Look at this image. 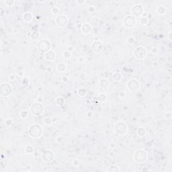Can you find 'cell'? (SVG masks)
Segmentation results:
<instances>
[{"mask_svg": "<svg viewBox=\"0 0 172 172\" xmlns=\"http://www.w3.org/2000/svg\"><path fill=\"white\" fill-rule=\"evenodd\" d=\"M114 131L118 135H125L128 131V126L125 122L118 121L114 125Z\"/></svg>", "mask_w": 172, "mask_h": 172, "instance_id": "5b68a950", "label": "cell"}, {"mask_svg": "<svg viewBox=\"0 0 172 172\" xmlns=\"http://www.w3.org/2000/svg\"><path fill=\"white\" fill-rule=\"evenodd\" d=\"M61 81H62V82H63V83H67V82H68V81H69V78H68L67 76L66 75L62 76L61 77Z\"/></svg>", "mask_w": 172, "mask_h": 172, "instance_id": "bcb514c9", "label": "cell"}, {"mask_svg": "<svg viewBox=\"0 0 172 172\" xmlns=\"http://www.w3.org/2000/svg\"><path fill=\"white\" fill-rule=\"evenodd\" d=\"M85 3H86V1H83V0H77L76 1V4L79 5H82Z\"/></svg>", "mask_w": 172, "mask_h": 172, "instance_id": "681fc988", "label": "cell"}, {"mask_svg": "<svg viewBox=\"0 0 172 172\" xmlns=\"http://www.w3.org/2000/svg\"><path fill=\"white\" fill-rule=\"evenodd\" d=\"M153 154H154L155 159H157V160L161 159L162 157H163V153H162V152L159 151H154Z\"/></svg>", "mask_w": 172, "mask_h": 172, "instance_id": "83f0119b", "label": "cell"}, {"mask_svg": "<svg viewBox=\"0 0 172 172\" xmlns=\"http://www.w3.org/2000/svg\"><path fill=\"white\" fill-rule=\"evenodd\" d=\"M22 19L26 22H30L33 20V14L30 11H26L22 15Z\"/></svg>", "mask_w": 172, "mask_h": 172, "instance_id": "e0dca14e", "label": "cell"}, {"mask_svg": "<svg viewBox=\"0 0 172 172\" xmlns=\"http://www.w3.org/2000/svg\"><path fill=\"white\" fill-rule=\"evenodd\" d=\"M147 134V131L145 128L143 127H138L137 129V135L140 137H145Z\"/></svg>", "mask_w": 172, "mask_h": 172, "instance_id": "44dd1931", "label": "cell"}, {"mask_svg": "<svg viewBox=\"0 0 172 172\" xmlns=\"http://www.w3.org/2000/svg\"><path fill=\"white\" fill-rule=\"evenodd\" d=\"M44 123H45V125L49 127V126H51V124H52V118H45V120H44Z\"/></svg>", "mask_w": 172, "mask_h": 172, "instance_id": "836d02e7", "label": "cell"}, {"mask_svg": "<svg viewBox=\"0 0 172 172\" xmlns=\"http://www.w3.org/2000/svg\"><path fill=\"white\" fill-rule=\"evenodd\" d=\"M135 39L133 38V37H128V38H127V42L129 44V45H133L134 43H135Z\"/></svg>", "mask_w": 172, "mask_h": 172, "instance_id": "b9f144b4", "label": "cell"}, {"mask_svg": "<svg viewBox=\"0 0 172 172\" xmlns=\"http://www.w3.org/2000/svg\"><path fill=\"white\" fill-rule=\"evenodd\" d=\"M52 47V45L51 42L46 38H42L41 40H39L37 44L38 51L43 54L51 50Z\"/></svg>", "mask_w": 172, "mask_h": 172, "instance_id": "3957f363", "label": "cell"}, {"mask_svg": "<svg viewBox=\"0 0 172 172\" xmlns=\"http://www.w3.org/2000/svg\"><path fill=\"white\" fill-rule=\"evenodd\" d=\"M55 101L58 106H63L65 104V99L62 96L56 97L55 100Z\"/></svg>", "mask_w": 172, "mask_h": 172, "instance_id": "ffe728a7", "label": "cell"}, {"mask_svg": "<svg viewBox=\"0 0 172 172\" xmlns=\"http://www.w3.org/2000/svg\"><path fill=\"white\" fill-rule=\"evenodd\" d=\"M13 88L8 83H1L0 84V94L3 97H8L12 93Z\"/></svg>", "mask_w": 172, "mask_h": 172, "instance_id": "8992f818", "label": "cell"}, {"mask_svg": "<svg viewBox=\"0 0 172 172\" xmlns=\"http://www.w3.org/2000/svg\"><path fill=\"white\" fill-rule=\"evenodd\" d=\"M167 36H168V40L170 41V42H172V32L170 31V32H169V33H168V34H167Z\"/></svg>", "mask_w": 172, "mask_h": 172, "instance_id": "f5cc1de1", "label": "cell"}, {"mask_svg": "<svg viewBox=\"0 0 172 172\" xmlns=\"http://www.w3.org/2000/svg\"><path fill=\"white\" fill-rule=\"evenodd\" d=\"M82 25H83V24H82L81 22H77V23L75 24L76 28H77V30H81Z\"/></svg>", "mask_w": 172, "mask_h": 172, "instance_id": "7dc6e473", "label": "cell"}, {"mask_svg": "<svg viewBox=\"0 0 172 172\" xmlns=\"http://www.w3.org/2000/svg\"><path fill=\"white\" fill-rule=\"evenodd\" d=\"M16 76L15 75H14V74H11L9 75L8 77V79H9V80L10 81H15V79H16Z\"/></svg>", "mask_w": 172, "mask_h": 172, "instance_id": "ee69618b", "label": "cell"}, {"mask_svg": "<svg viewBox=\"0 0 172 172\" xmlns=\"http://www.w3.org/2000/svg\"><path fill=\"white\" fill-rule=\"evenodd\" d=\"M28 116V112L26 111V110H22L20 112V116L22 117V118H27Z\"/></svg>", "mask_w": 172, "mask_h": 172, "instance_id": "f35d334b", "label": "cell"}, {"mask_svg": "<svg viewBox=\"0 0 172 172\" xmlns=\"http://www.w3.org/2000/svg\"><path fill=\"white\" fill-rule=\"evenodd\" d=\"M108 172H120L121 170L116 165H112L108 169Z\"/></svg>", "mask_w": 172, "mask_h": 172, "instance_id": "4316f807", "label": "cell"}, {"mask_svg": "<svg viewBox=\"0 0 172 172\" xmlns=\"http://www.w3.org/2000/svg\"><path fill=\"white\" fill-rule=\"evenodd\" d=\"M156 11H157V13L159 15H165L167 13V8L164 5H159V6L157 7Z\"/></svg>", "mask_w": 172, "mask_h": 172, "instance_id": "d6986e66", "label": "cell"}, {"mask_svg": "<svg viewBox=\"0 0 172 172\" xmlns=\"http://www.w3.org/2000/svg\"><path fill=\"white\" fill-rule=\"evenodd\" d=\"M62 55H63L64 59H69L71 57V56H72V52L68 51H65L63 52Z\"/></svg>", "mask_w": 172, "mask_h": 172, "instance_id": "f546056e", "label": "cell"}, {"mask_svg": "<svg viewBox=\"0 0 172 172\" xmlns=\"http://www.w3.org/2000/svg\"><path fill=\"white\" fill-rule=\"evenodd\" d=\"M131 11L133 16L140 17L144 12V7L140 4H136L132 6Z\"/></svg>", "mask_w": 172, "mask_h": 172, "instance_id": "7c38bea8", "label": "cell"}, {"mask_svg": "<svg viewBox=\"0 0 172 172\" xmlns=\"http://www.w3.org/2000/svg\"><path fill=\"white\" fill-rule=\"evenodd\" d=\"M56 67L57 71H59V72H60V73H64L66 71V69H67V66H66L65 63H62V62L58 63L56 65Z\"/></svg>", "mask_w": 172, "mask_h": 172, "instance_id": "603a6c76", "label": "cell"}, {"mask_svg": "<svg viewBox=\"0 0 172 172\" xmlns=\"http://www.w3.org/2000/svg\"><path fill=\"white\" fill-rule=\"evenodd\" d=\"M142 172H149L150 171V169H147V168H145V167H144V168H142L141 170Z\"/></svg>", "mask_w": 172, "mask_h": 172, "instance_id": "11a10c76", "label": "cell"}, {"mask_svg": "<svg viewBox=\"0 0 172 172\" xmlns=\"http://www.w3.org/2000/svg\"><path fill=\"white\" fill-rule=\"evenodd\" d=\"M133 159L138 164L145 163L148 159V153L145 149H138L133 153Z\"/></svg>", "mask_w": 172, "mask_h": 172, "instance_id": "7a4b0ae2", "label": "cell"}, {"mask_svg": "<svg viewBox=\"0 0 172 172\" xmlns=\"http://www.w3.org/2000/svg\"><path fill=\"white\" fill-rule=\"evenodd\" d=\"M139 23L143 26L147 25V24L149 23V19L147 17H141L140 19H139Z\"/></svg>", "mask_w": 172, "mask_h": 172, "instance_id": "f1b7e54d", "label": "cell"}, {"mask_svg": "<svg viewBox=\"0 0 172 172\" xmlns=\"http://www.w3.org/2000/svg\"><path fill=\"white\" fill-rule=\"evenodd\" d=\"M41 37V33L38 30L33 31L30 34V38L34 41H36L40 39Z\"/></svg>", "mask_w": 172, "mask_h": 172, "instance_id": "7402d4cb", "label": "cell"}, {"mask_svg": "<svg viewBox=\"0 0 172 172\" xmlns=\"http://www.w3.org/2000/svg\"><path fill=\"white\" fill-rule=\"evenodd\" d=\"M28 135L32 138L34 139L39 138L43 135V128L40 124H32L28 128Z\"/></svg>", "mask_w": 172, "mask_h": 172, "instance_id": "6da1fadb", "label": "cell"}, {"mask_svg": "<svg viewBox=\"0 0 172 172\" xmlns=\"http://www.w3.org/2000/svg\"><path fill=\"white\" fill-rule=\"evenodd\" d=\"M164 118L167 120H170L172 118V114L171 112H166L164 114Z\"/></svg>", "mask_w": 172, "mask_h": 172, "instance_id": "d590c367", "label": "cell"}, {"mask_svg": "<svg viewBox=\"0 0 172 172\" xmlns=\"http://www.w3.org/2000/svg\"><path fill=\"white\" fill-rule=\"evenodd\" d=\"M127 88L130 91H136L140 88V82L135 78H132L127 82Z\"/></svg>", "mask_w": 172, "mask_h": 172, "instance_id": "8fae6325", "label": "cell"}, {"mask_svg": "<svg viewBox=\"0 0 172 172\" xmlns=\"http://www.w3.org/2000/svg\"><path fill=\"white\" fill-rule=\"evenodd\" d=\"M77 93L79 97H85L87 95V90L84 87H80L77 90Z\"/></svg>", "mask_w": 172, "mask_h": 172, "instance_id": "d4e9b609", "label": "cell"}, {"mask_svg": "<svg viewBox=\"0 0 172 172\" xmlns=\"http://www.w3.org/2000/svg\"><path fill=\"white\" fill-rule=\"evenodd\" d=\"M5 125H6L7 127H11L12 126V124H13V120H12V119H11V118H7V119L5 120Z\"/></svg>", "mask_w": 172, "mask_h": 172, "instance_id": "8d00e7d4", "label": "cell"}, {"mask_svg": "<svg viewBox=\"0 0 172 172\" xmlns=\"http://www.w3.org/2000/svg\"><path fill=\"white\" fill-rule=\"evenodd\" d=\"M34 147L32 145H27L25 147V149H24V151H25L26 154L27 155H32L34 153Z\"/></svg>", "mask_w": 172, "mask_h": 172, "instance_id": "cb8c5ba5", "label": "cell"}, {"mask_svg": "<svg viewBox=\"0 0 172 172\" xmlns=\"http://www.w3.org/2000/svg\"><path fill=\"white\" fill-rule=\"evenodd\" d=\"M99 86L102 89H106L110 86V81L106 78H102L99 81Z\"/></svg>", "mask_w": 172, "mask_h": 172, "instance_id": "2e32d148", "label": "cell"}, {"mask_svg": "<svg viewBox=\"0 0 172 172\" xmlns=\"http://www.w3.org/2000/svg\"><path fill=\"white\" fill-rule=\"evenodd\" d=\"M97 100L100 101V102H101V103L106 102L107 101V100H108L107 95L105 93H100L97 96Z\"/></svg>", "mask_w": 172, "mask_h": 172, "instance_id": "484cf974", "label": "cell"}, {"mask_svg": "<svg viewBox=\"0 0 172 172\" xmlns=\"http://www.w3.org/2000/svg\"><path fill=\"white\" fill-rule=\"evenodd\" d=\"M24 71H20L17 73V76L19 77H22V78H23V77H24Z\"/></svg>", "mask_w": 172, "mask_h": 172, "instance_id": "c3c4849f", "label": "cell"}, {"mask_svg": "<svg viewBox=\"0 0 172 172\" xmlns=\"http://www.w3.org/2000/svg\"><path fill=\"white\" fill-rule=\"evenodd\" d=\"M5 14V9L4 8L3 6H1V7H0V16H1V17H3Z\"/></svg>", "mask_w": 172, "mask_h": 172, "instance_id": "f6af8a7d", "label": "cell"}, {"mask_svg": "<svg viewBox=\"0 0 172 172\" xmlns=\"http://www.w3.org/2000/svg\"><path fill=\"white\" fill-rule=\"evenodd\" d=\"M150 51H151V52L153 55H157V53H158V49H157V47H155V46H153L151 48V49H150Z\"/></svg>", "mask_w": 172, "mask_h": 172, "instance_id": "60d3db41", "label": "cell"}, {"mask_svg": "<svg viewBox=\"0 0 172 172\" xmlns=\"http://www.w3.org/2000/svg\"><path fill=\"white\" fill-rule=\"evenodd\" d=\"M30 111L32 115L34 116H41L43 114L45 111V107L41 102H34L31 104L30 107Z\"/></svg>", "mask_w": 172, "mask_h": 172, "instance_id": "277c9868", "label": "cell"}, {"mask_svg": "<svg viewBox=\"0 0 172 172\" xmlns=\"http://www.w3.org/2000/svg\"><path fill=\"white\" fill-rule=\"evenodd\" d=\"M72 164H73V165L74 167H78V166H79V165H80V162H79V161L78 159H74L72 161Z\"/></svg>", "mask_w": 172, "mask_h": 172, "instance_id": "ab89813d", "label": "cell"}, {"mask_svg": "<svg viewBox=\"0 0 172 172\" xmlns=\"http://www.w3.org/2000/svg\"><path fill=\"white\" fill-rule=\"evenodd\" d=\"M118 95H119V97H120V98H124V97H126L127 93H126V91H124V90H121V91H119Z\"/></svg>", "mask_w": 172, "mask_h": 172, "instance_id": "7bdbcfd3", "label": "cell"}, {"mask_svg": "<svg viewBox=\"0 0 172 172\" xmlns=\"http://www.w3.org/2000/svg\"><path fill=\"white\" fill-rule=\"evenodd\" d=\"M4 3L7 6H12L15 4V1H14V0H6L4 1Z\"/></svg>", "mask_w": 172, "mask_h": 172, "instance_id": "74e56055", "label": "cell"}, {"mask_svg": "<svg viewBox=\"0 0 172 172\" xmlns=\"http://www.w3.org/2000/svg\"><path fill=\"white\" fill-rule=\"evenodd\" d=\"M73 50H74V49L73 48V46H69L68 47H67V51H69V52H73Z\"/></svg>", "mask_w": 172, "mask_h": 172, "instance_id": "db71d44e", "label": "cell"}, {"mask_svg": "<svg viewBox=\"0 0 172 172\" xmlns=\"http://www.w3.org/2000/svg\"><path fill=\"white\" fill-rule=\"evenodd\" d=\"M147 55V51L146 49L142 46H138L134 51V56L138 60H142L145 59Z\"/></svg>", "mask_w": 172, "mask_h": 172, "instance_id": "ba28073f", "label": "cell"}, {"mask_svg": "<svg viewBox=\"0 0 172 172\" xmlns=\"http://www.w3.org/2000/svg\"><path fill=\"white\" fill-rule=\"evenodd\" d=\"M92 30V26L91 25L88 23V22H86V23H83L82 27H81V32L84 34H90Z\"/></svg>", "mask_w": 172, "mask_h": 172, "instance_id": "9a60e30c", "label": "cell"}, {"mask_svg": "<svg viewBox=\"0 0 172 172\" xmlns=\"http://www.w3.org/2000/svg\"><path fill=\"white\" fill-rule=\"evenodd\" d=\"M30 83V79L28 77H24L22 79V83L24 86H28Z\"/></svg>", "mask_w": 172, "mask_h": 172, "instance_id": "4dcf8cb0", "label": "cell"}, {"mask_svg": "<svg viewBox=\"0 0 172 172\" xmlns=\"http://www.w3.org/2000/svg\"><path fill=\"white\" fill-rule=\"evenodd\" d=\"M141 16L142 17H147V12H145V11H144V12H143V14H142Z\"/></svg>", "mask_w": 172, "mask_h": 172, "instance_id": "9f6ffc18", "label": "cell"}, {"mask_svg": "<svg viewBox=\"0 0 172 172\" xmlns=\"http://www.w3.org/2000/svg\"><path fill=\"white\" fill-rule=\"evenodd\" d=\"M91 50L96 53H100L103 51V44L101 41H93L91 46Z\"/></svg>", "mask_w": 172, "mask_h": 172, "instance_id": "4fadbf2b", "label": "cell"}, {"mask_svg": "<svg viewBox=\"0 0 172 172\" xmlns=\"http://www.w3.org/2000/svg\"><path fill=\"white\" fill-rule=\"evenodd\" d=\"M96 10V7L93 5H89L87 8V11L89 14H93Z\"/></svg>", "mask_w": 172, "mask_h": 172, "instance_id": "d6a6232c", "label": "cell"}, {"mask_svg": "<svg viewBox=\"0 0 172 172\" xmlns=\"http://www.w3.org/2000/svg\"><path fill=\"white\" fill-rule=\"evenodd\" d=\"M56 142L58 143V144H61L64 141V140H65V137H63V136H58V137L56 138Z\"/></svg>", "mask_w": 172, "mask_h": 172, "instance_id": "e575fe53", "label": "cell"}, {"mask_svg": "<svg viewBox=\"0 0 172 172\" xmlns=\"http://www.w3.org/2000/svg\"><path fill=\"white\" fill-rule=\"evenodd\" d=\"M55 22L56 26L59 28H65L68 25L69 19L65 15H59L56 17Z\"/></svg>", "mask_w": 172, "mask_h": 172, "instance_id": "30bf717a", "label": "cell"}, {"mask_svg": "<svg viewBox=\"0 0 172 172\" xmlns=\"http://www.w3.org/2000/svg\"><path fill=\"white\" fill-rule=\"evenodd\" d=\"M77 61H78V62H79V63H83V62L85 61V59H84L83 56H79V57L77 58Z\"/></svg>", "mask_w": 172, "mask_h": 172, "instance_id": "f907efd6", "label": "cell"}, {"mask_svg": "<svg viewBox=\"0 0 172 172\" xmlns=\"http://www.w3.org/2000/svg\"><path fill=\"white\" fill-rule=\"evenodd\" d=\"M109 147H110V148L112 149H115V148L116 147V144L114 143V142H111V143L110 144Z\"/></svg>", "mask_w": 172, "mask_h": 172, "instance_id": "816d5d0a", "label": "cell"}, {"mask_svg": "<svg viewBox=\"0 0 172 172\" xmlns=\"http://www.w3.org/2000/svg\"><path fill=\"white\" fill-rule=\"evenodd\" d=\"M41 158L42 161L45 163H51L53 161L55 158V153L50 149L43 151L41 154Z\"/></svg>", "mask_w": 172, "mask_h": 172, "instance_id": "52a82bcc", "label": "cell"}, {"mask_svg": "<svg viewBox=\"0 0 172 172\" xmlns=\"http://www.w3.org/2000/svg\"><path fill=\"white\" fill-rule=\"evenodd\" d=\"M56 55L55 51L52 49L44 54L45 59L49 62H52L53 61H55V59H56Z\"/></svg>", "mask_w": 172, "mask_h": 172, "instance_id": "5bb4252c", "label": "cell"}, {"mask_svg": "<svg viewBox=\"0 0 172 172\" xmlns=\"http://www.w3.org/2000/svg\"><path fill=\"white\" fill-rule=\"evenodd\" d=\"M122 74L120 72H114L112 75V80L115 82H120L122 79Z\"/></svg>", "mask_w": 172, "mask_h": 172, "instance_id": "ac0fdd59", "label": "cell"}, {"mask_svg": "<svg viewBox=\"0 0 172 172\" xmlns=\"http://www.w3.org/2000/svg\"><path fill=\"white\" fill-rule=\"evenodd\" d=\"M124 26L128 28H132L137 24V19L133 15H127L123 20Z\"/></svg>", "mask_w": 172, "mask_h": 172, "instance_id": "9c48e42d", "label": "cell"}, {"mask_svg": "<svg viewBox=\"0 0 172 172\" xmlns=\"http://www.w3.org/2000/svg\"><path fill=\"white\" fill-rule=\"evenodd\" d=\"M60 12V9L57 7H54L51 9V13L55 15H58Z\"/></svg>", "mask_w": 172, "mask_h": 172, "instance_id": "1f68e13d", "label": "cell"}]
</instances>
